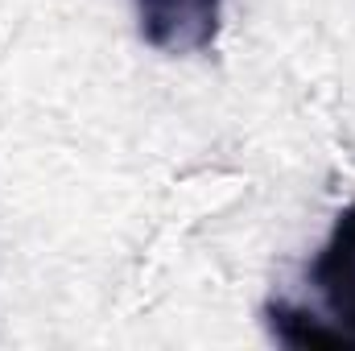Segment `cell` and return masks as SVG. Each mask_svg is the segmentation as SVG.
Masks as SVG:
<instances>
[{
  "instance_id": "3957f363",
  "label": "cell",
  "mask_w": 355,
  "mask_h": 351,
  "mask_svg": "<svg viewBox=\"0 0 355 351\" xmlns=\"http://www.w3.org/2000/svg\"><path fill=\"white\" fill-rule=\"evenodd\" d=\"M265 314H268V331H272L277 343H285V348H310V351H318V348H355L331 318H318V314H310V310H302V306L272 302Z\"/></svg>"
},
{
  "instance_id": "6da1fadb",
  "label": "cell",
  "mask_w": 355,
  "mask_h": 351,
  "mask_svg": "<svg viewBox=\"0 0 355 351\" xmlns=\"http://www.w3.org/2000/svg\"><path fill=\"white\" fill-rule=\"evenodd\" d=\"M145 46L162 54H198L219 37L223 0H132Z\"/></svg>"
},
{
  "instance_id": "7a4b0ae2",
  "label": "cell",
  "mask_w": 355,
  "mask_h": 351,
  "mask_svg": "<svg viewBox=\"0 0 355 351\" xmlns=\"http://www.w3.org/2000/svg\"><path fill=\"white\" fill-rule=\"evenodd\" d=\"M310 285L318 289L331 323L355 343V203L335 215L322 252L310 264Z\"/></svg>"
}]
</instances>
